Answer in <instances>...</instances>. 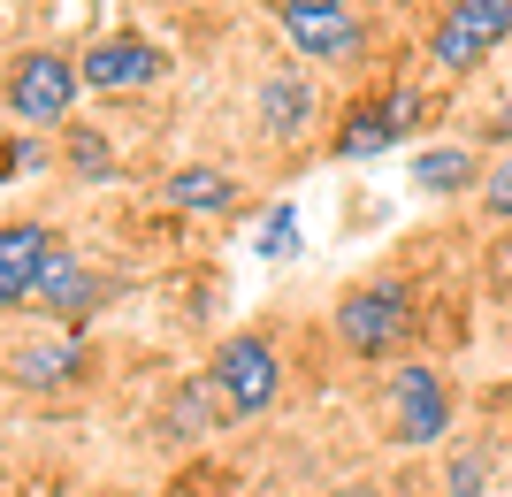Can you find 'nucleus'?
Here are the masks:
<instances>
[{"label":"nucleus","instance_id":"nucleus-9","mask_svg":"<svg viewBox=\"0 0 512 497\" xmlns=\"http://www.w3.org/2000/svg\"><path fill=\"white\" fill-rule=\"evenodd\" d=\"M390 421H398V444H436L451 429V398L436 383V368L406 360V368L390 375Z\"/></svg>","mask_w":512,"mask_h":497},{"label":"nucleus","instance_id":"nucleus-5","mask_svg":"<svg viewBox=\"0 0 512 497\" xmlns=\"http://www.w3.org/2000/svg\"><path fill=\"white\" fill-rule=\"evenodd\" d=\"M421 123V92H375V100H360V108H344L337 123V161H375V153H390L406 130Z\"/></svg>","mask_w":512,"mask_h":497},{"label":"nucleus","instance_id":"nucleus-6","mask_svg":"<svg viewBox=\"0 0 512 497\" xmlns=\"http://www.w3.org/2000/svg\"><path fill=\"white\" fill-rule=\"evenodd\" d=\"M77 69H85L92 92H138V85H161V77H169V46L138 39V31H115V39H92L85 54H77Z\"/></svg>","mask_w":512,"mask_h":497},{"label":"nucleus","instance_id":"nucleus-21","mask_svg":"<svg viewBox=\"0 0 512 497\" xmlns=\"http://www.w3.org/2000/svg\"><path fill=\"white\" fill-rule=\"evenodd\" d=\"M276 8H352V0H276Z\"/></svg>","mask_w":512,"mask_h":497},{"label":"nucleus","instance_id":"nucleus-22","mask_svg":"<svg viewBox=\"0 0 512 497\" xmlns=\"http://www.w3.org/2000/svg\"><path fill=\"white\" fill-rule=\"evenodd\" d=\"M497 268H505V276H512V230H505V245H497Z\"/></svg>","mask_w":512,"mask_h":497},{"label":"nucleus","instance_id":"nucleus-2","mask_svg":"<svg viewBox=\"0 0 512 497\" xmlns=\"http://www.w3.org/2000/svg\"><path fill=\"white\" fill-rule=\"evenodd\" d=\"M77 92H85V69L54 54V46H31L8 62V115L23 130H62L69 108H77Z\"/></svg>","mask_w":512,"mask_h":497},{"label":"nucleus","instance_id":"nucleus-14","mask_svg":"<svg viewBox=\"0 0 512 497\" xmlns=\"http://www.w3.org/2000/svg\"><path fill=\"white\" fill-rule=\"evenodd\" d=\"M161 192H169L176 215H230L237 207V176L230 169H176Z\"/></svg>","mask_w":512,"mask_h":497},{"label":"nucleus","instance_id":"nucleus-17","mask_svg":"<svg viewBox=\"0 0 512 497\" xmlns=\"http://www.w3.org/2000/svg\"><path fill=\"white\" fill-rule=\"evenodd\" d=\"M69 169L77 176H115V146L100 130H69Z\"/></svg>","mask_w":512,"mask_h":497},{"label":"nucleus","instance_id":"nucleus-3","mask_svg":"<svg viewBox=\"0 0 512 497\" xmlns=\"http://www.w3.org/2000/svg\"><path fill=\"white\" fill-rule=\"evenodd\" d=\"M505 39H512V0H451L436 16V31H428V62L459 77V69L490 62Z\"/></svg>","mask_w":512,"mask_h":497},{"label":"nucleus","instance_id":"nucleus-10","mask_svg":"<svg viewBox=\"0 0 512 497\" xmlns=\"http://www.w3.org/2000/svg\"><path fill=\"white\" fill-rule=\"evenodd\" d=\"M8 375H16V390H69L92 375V352L77 329L69 337H31V345L8 352Z\"/></svg>","mask_w":512,"mask_h":497},{"label":"nucleus","instance_id":"nucleus-8","mask_svg":"<svg viewBox=\"0 0 512 497\" xmlns=\"http://www.w3.org/2000/svg\"><path fill=\"white\" fill-rule=\"evenodd\" d=\"M283 39L299 46L306 62H352L367 46V16L360 8H276Z\"/></svg>","mask_w":512,"mask_h":497},{"label":"nucleus","instance_id":"nucleus-13","mask_svg":"<svg viewBox=\"0 0 512 497\" xmlns=\"http://www.w3.org/2000/svg\"><path fill=\"white\" fill-rule=\"evenodd\" d=\"M482 161H474L467 146H428V153H413V192H482Z\"/></svg>","mask_w":512,"mask_h":497},{"label":"nucleus","instance_id":"nucleus-11","mask_svg":"<svg viewBox=\"0 0 512 497\" xmlns=\"http://www.w3.org/2000/svg\"><path fill=\"white\" fill-rule=\"evenodd\" d=\"M253 108H260V130L268 138H306L314 130V85H306V69H268L260 77V92H253Z\"/></svg>","mask_w":512,"mask_h":497},{"label":"nucleus","instance_id":"nucleus-7","mask_svg":"<svg viewBox=\"0 0 512 497\" xmlns=\"http://www.w3.org/2000/svg\"><path fill=\"white\" fill-rule=\"evenodd\" d=\"M54 230L46 222H8L0 230V306L8 314H23V306L46 291V268H54Z\"/></svg>","mask_w":512,"mask_h":497},{"label":"nucleus","instance_id":"nucleus-20","mask_svg":"<svg viewBox=\"0 0 512 497\" xmlns=\"http://www.w3.org/2000/svg\"><path fill=\"white\" fill-rule=\"evenodd\" d=\"M482 490V459H459V467H451V497H474Z\"/></svg>","mask_w":512,"mask_h":497},{"label":"nucleus","instance_id":"nucleus-1","mask_svg":"<svg viewBox=\"0 0 512 497\" xmlns=\"http://www.w3.org/2000/svg\"><path fill=\"white\" fill-rule=\"evenodd\" d=\"M337 337H344V352H360V360H390V352L413 337V283H398V276L352 283L337 299Z\"/></svg>","mask_w":512,"mask_h":497},{"label":"nucleus","instance_id":"nucleus-12","mask_svg":"<svg viewBox=\"0 0 512 497\" xmlns=\"http://www.w3.org/2000/svg\"><path fill=\"white\" fill-rule=\"evenodd\" d=\"M100 299H107V283L85 268V253H69V245H62V253H54V268H46L39 306H46V314H62V322H85Z\"/></svg>","mask_w":512,"mask_h":497},{"label":"nucleus","instance_id":"nucleus-16","mask_svg":"<svg viewBox=\"0 0 512 497\" xmlns=\"http://www.w3.org/2000/svg\"><path fill=\"white\" fill-rule=\"evenodd\" d=\"M260 253L268 260H299V207H291V199L260 215Z\"/></svg>","mask_w":512,"mask_h":497},{"label":"nucleus","instance_id":"nucleus-4","mask_svg":"<svg viewBox=\"0 0 512 497\" xmlns=\"http://www.w3.org/2000/svg\"><path fill=\"white\" fill-rule=\"evenodd\" d=\"M214 383H222V398H230V413H268L276 406V390H283V360H276V345L268 337H222L214 345Z\"/></svg>","mask_w":512,"mask_h":497},{"label":"nucleus","instance_id":"nucleus-19","mask_svg":"<svg viewBox=\"0 0 512 497\" xmlns=\"http://www.w3.org/2000/svg\"><path fill=\"white\" fill-rule=\"evenodd\" d=\"M39 169H46V146L31 130H16V138H8V176H39Z\"/></svg>","mask_w":512,"mask_h":497},{"label":"nucleus","instance_id":"nucleus-15","mask_svg":"<svg viewBox=\"0 0 512 497\" xmlns=\"http://www.w3.org/2000/svg\"><path fill=\"white\" fill-rule=\"evenodd\" d=\"M222 413H230L222 383H214V375H184V390L169 398V436H176V444H192V436H207Z\"/></svg>","mask_w":512,"mask_h":497},{"label":"nucleus","instance_id":"nucleus-18","mask_svg":"<svg viewBox=\"0 0 512 497\" xmlns=\"http://www.w3.org/2000/svg\"><path fill=\"white\" fill-rule=\"evenodd\" d=\"M482 215H497V222L512 230V153L497 161L490 176H482Z\"/></svg>","mask_w":512,"mask_h":497}]
</instances>
